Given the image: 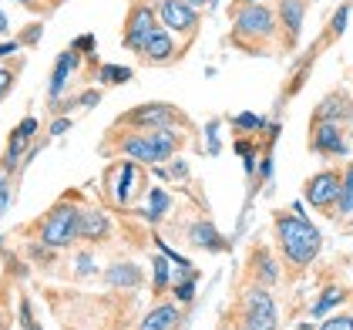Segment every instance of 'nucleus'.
I'll return each mask as SVG.
<instances>
[{
  "instance_id": "obj_45",
  "label": "nucleus",
  "mask_w": 353,
  "mask_h": 330,
  "mask_svg": "<svg viewBox=\"0 0 353 330\" xmlns=\"http://www.w3.org/2000/svg\"><path fill=\"white\" fill-rule=\"evenodd\" d=\"M245 3H259V0H236V7H245Z\"/></svg>"
},
{
  "instance_id": "obj_30",
  "label": "nucleus",
  "mask_w": 353,
  "mask_h": 330,
  "mask_svg": "<svg viewBox=\"0 0 353 330\" xmlns=\"http://www.w3.org/2000/svg\"><path fill=\"white\" fill-rule=\"evenodd\" d=\"M14 81H17V75H14V68H0V98L14 88Z\"/></svg>"
},
{
  "instance_id": "obj_28",
  "label": "nucleus",
  "mask_w": 353,
  "mask_h": 330,
  "mask_svg": "<svg viewBox=\"0 0 353 330\" xmlns=\"http://www.w3.org/2000/svg\"><path fill=\"white\" fill-rule=\"evenodd\" d=\"M320 330H353V313H336L320 324Z\"/></svg>"
},
{
  "instance_id": "obj_31",
  "label": "nucleus",
  "mask_w": 353,
  "mask_h": 330,
  "mask_svg": "<svg viewBox=\"0 0 353 330\" xmlns=\"http://www.w3.org/2000/svg\"><path fill=\"white\" fill-rule=\"evenodd\" d=\"M41 24H30L28 30H24V34H21V37H17V41H21V48H28V44H37V41H41Z\"/></svg>"
},
{
  "instance_id": "obj_33",
  "label": "nucleus",
  "mask_w": 353,
  "mask_h": 330,
  "mask_svg": "<svg viewBox=\"0 0 353 330\" xmlns=\"http://www.w3.org/2000/svg\"><path fill=\"white\" fill-rule=\"evenodd\" d=\"M17 132H21L24 138H34V135H37V118H30V115H28V118L17 125Z\"/></svg>"
},
{
  "instance_id": "obj_38",
  "label": "nucleus",
  "mask_w": 353,
  "mask_h": 330,
  "mask_svg": "<svg viewBox=\"0 0 353 330\" xmlns=\"http://www.w3.org/2000/svg\"><path fill=\"white\" fill-rule=\"evenodd\" d=\"M7 189H10V186H7V172H3V175H0V216H3V209H7Z\"/></svg>"
},
{
  "instance_id": "obj_7",
  "label": "nucleus",
  "mask_w": 353,
  "mask_h": 330,
  "mask_svg": "<svg viewBox=\"0 0 353 330\" xmlns=\"http://www.w3.org/2000/svg\"><path fill=\"white\" fill-rule=\"evenodd\" d=\"M159 28H162L159 10L138 0L135 7L128 10V21H125V37H121L125 51H135V55H141V48L148 44V37H152Z\"/></svg>"
},
{
  "instance_id": "obj_43",
  "label": "nucleus",
  "mask_w": 353,
  "mask_h": 330,
  "mask_svg": "<svg viewBox=\"0 0 353 330\" xmlns=\"http://www.w3.org/2000/svg\"><path fill=\"white\" fill-rule=\"evenodd\" d=\"M0 34H7V17H3V10H0Z\"/></svg>"
},
{
  "instance_id": "obj_16",
  "label": "nucleus",
  "mask_w": 353,
  "mask_h": 330,
  "mask_svg": "<svg viewBox=\"0 0 353 330\" xmlns=\"http://www.w3.org/2000/svg\"><path fill=\"white\" fill-rule=\"evenodd\" d=\"M179 320H182V310H179L175 303H159V307H152V310L141 317L138 330H175Z\"/></svg>"
},
{
  "instance_id": "obj_2",
  "label": "nucleus",
  "mask_w": 353,
  "mask_h": 330,
  "mask_svg": "<svg viewBox=\"0 0 353 330\" xmlns=\"http://www.w3.org/2000/svg\"><path fill=\"white\" fill-rule=\"evenodd\" d=\"M118 148L125 159L141 165H159L172 159L182 148V135L175 128H155V132H128L118 138Z\"/></svg>"
},
{
  "instance_id": "obj_18",
  "label": "nucleus",
  "mask_w": 353,
  "mask_h": 330,
  "mask_svg": "<svg viewBox=\"0 0 353 330\" xmlns=\"http://www.w3.org/2000/svg\"><path fill=\"white\" fill-rule=\"evenodd\" d=\"M105 283L118 287V290H135L138 283H141V270H138L135 263H114V266L105 270Z\"/></svg>"
},
{
  "instance_id": "obj_27",
  "label": "nucleus",
  "mask_w": 353,
  "mask_h": 330,
  "mask_svg": "<svg viewBox=\"0 0 353 330\" xmlns=\"http://www.w3.org/2000/svg\"><path fill=\"white\" fill-rule=\"evenodd\" d=\"M195 290H199L195 276H189L185 283H175V287H172V293H175V300H179V303H189L192 297H195Z\"/></svg>"
},
{
  "instance_id": "obj_24",
  "label": "nucleus",
  "mask_w": 353,
  "mask_h": 330,
  "mask_svg": "<svg viewBox=\"0 0 353 330\" xmlns=\"http://www.w3.org/2000/svg\"><path fill=\"white\" fill-rule=\"evenodd\" d=\"M148 202H152V206L145 209V213H148V222H159L162 220V213L172 206V199H168L162 189H152V193H148Z\"/></svg>"
},
{
  "instance_id": "obj_9",
  "label": "nucleus",
  "mask_w": 353,
  "mask_h": 330,
  "mask_svg": "<svg viewBox=\"0 0 353 330\" xmlns=\"http://www.w3.org/2000/svg\"><path fill=\"white\" fill-rule=\"evenodd\" d=\"M243 330H276V303L263 287H249L243 297Z\"/></svg>"
},
{
  "instance_id": "obj_17",
  "label": "nucleus",
  "mask_w": 353,
  "mask_h": 330,
  "mask_svg": "<svg viewBox=\"0 0 353 330\" xmlns=\"http://www.w3.org/2000/svg\"><path fill=\"white\" fill-rule=\"evenodd\" d=\"M189 243L199 249H209V253H222V249L229 246V243L219 236V229L212 222H195L189 229Z\"/></svg>"
},
{
  "instance_id": "obj_32",
  "label": "nucleus",
  "mask_w": 353,
  "mask_h": 330,
  "mask_svg": "<svg viewBox=\"0 0 353 330\" xmlns=\"http://www.w3.org/2000/svg\"><path fill=\"white\" fill-rule=\"evenodd\" d=\"M71 48H74L78 55H94V37H91V34H84V37H78Z\"/></svg>"
},
{
  "instance_id": "obj_25",
  "label": "nucleus",
  "mask_w": 353,
  "mask_h": 330,
  "mask_svg": "<svg viewBox=\"0 0 353 330\" xmlns=\"http://www.w3.org/2000/svg\"><path fill=\"white\" fill-rule=\"evenodd\" d=\"M168 263H172V260H168L165 253L152 260V266H155V287H152V290H155V297H162L165 290H168Z\"/></svg>"
},
{
  "instance_id": "obj_34",
  "label": "nucleus",
  "mask_w": 353,
  "mask_h": 330,
  "mask_svg": "<svg viewBox=\"0 0 353 330\" xmlns=\"http://www.w3.org/2000/svg\"><path fill=\"white\" fill-rule=\"evenodd\" d=\"M21 324H24V330H41L37 324H34V317H30V303L21 300Z\"/></svg>"
},
{
  "instance_id": "obj_41",
  "label": "nucleus",
  "mask_w": 353,
  "mask_h": 330,
  "mask_svg": "<svg viewBox=\"0 0 353 330\" xmlns=\"http://www.w3.org/2000/svg\"><path fill=\"white\" fill-rule=\"evenodd\" d=\"M259 175H263V179H270V175H272V155H266V159H263V165H259Z\"/></svg>"
},
{
  "instance_id": "obj_26",
  "label": "nucleus",
  "mask_w": 353,
  "mask_h": 330,
  "mask_svg": "<svg viewBox=\"0 0 353 330\" xmlns=\"http://www.w3.org/2000/svg\"><path fill=\"white\" fill-rule=\"evenodd\" d=\"M232 125H236V128H245V132H263V128H266V118H259V115H252V111H243V115L232 118Z\"/></svg>"
},
{
  "instance_id": "obj_40",
  "label": "nucleus",
  "mask_w": 353,
  "mask_h": 330,
  "mask_svg": "<svg viewBox=\"0 0 353 330\" xmlns=\"http://www.w3.org/2000/svg\"><path fill=\"white\" fill-rule=\"evenodd\" d=\"M168 175H175V179H185V175H189V165H185V162H175L172 168H168Z\"/></svg>"
},
{
  "instance_id": "obj_4",
  "label": "nucleus",
  "mask_w": 353,
  "mask_h": 330,
  "mask_svg": "<svg viewBox=\"0 0 353 330\" xmlns=\"http://www.w3.org/2000/svg\"><path fill=\"white\" fill-rule=\"evenodd\" d=\"M78 222H81V209L71 199H61L51 206V213L41 220V243L51 249H64L78 240Z\"/></svg>"
},
{
  "instance_id": "obj_10",
  "label": "nucleus",
  "mask_w": 353,
  "mask_h": 330,
  "mask_svg": "<svg viewBox=\"0 0 353 330\" xmlns=\"http://www.w3.org/2000/svg\"><path fill=\"white\" fill-rule=\"evenodd\" d=\"M155 10H159L162 28H168L172 34H185V37L199 34V10L185 0H159Z\"/></svg>"
},
{
  "instance_id": "obj_39",
  "label": "nucleus",
  "mask_w": 353,
  "mask_h": 330,
  "mask_svg": "<svg viewBox=\"0 0 353 330\" xmlns=\"http://www.w3.org/2000/svg\"><path fill=\"white\" fill-rule=\"evenodd\" d=\"M71 128V118H57L54 125H51V135H64Z\"/></svg>"
},
{
  "instance_id": "obj_37",
  "label": "nucleus",
  "mask_w": 353,
  "mask_h": 330,
  "mask_svg": "<svg viewBox=\"0 0 353 330\" xmlns=\"http://www.w3.org/2000/svg\"><path fill=\"white\" fill-rule=\"evenodd\" d=\"M78 273H81V276L94 273V263H91V256H88V253H81V256H78Z\"/></svg>"
},
{
  "instance_id": "obj_5",
  "label": "nucleus",
  "mask_w": 353,
  "mask_h": 330,
  "mask_svg": "<svg viewBox=\"0 0 353 330\" xmlns=\"http://www.w3.org/2000/svg\"><path fill=\"white\" fill-rule=\"evenodd\" d=\"M182 122H185V118L179 115V108H172V105H165V101L138 105V108H132L128 115H121V118H118V125H128V128H135V132L175 128V125H182Z\"/></svg>"
},
{
  "instance_id": "obj_14",
  "label": "nucleus",
  "mask_w": 353,
  "mask_h": 330,
  "mask_svg": "<svg viewBox=\"0 0 353 330\" xmlns=\"http://www.w3.org/2000/svg\"><path fill=\"white\" fill-rule=\"evenodd\" d=\"M316 118L320 122H340V125H347L353 118V101L347 91H333V95H326L323 101H320V108H316Z\"/></svg>"
},
{
  "instance_id": "obj_47",
  "label": "nucleus",
  "mask_w": 353,
  "mask_h": 330,
  "mask_svg": "<svg viewBox=\"0 0 353 330\" xmlns=\"http://www.w3.org/2000/svg\"><path fill=\"white\" fill-rule=\"evenodd\" d=\"M21 3H30V0H21Z\"/></svg>"
},
{
  "instance_id": "obj_8",
  "label": "nucleus",
  "mask_w": 353,
  "mask_h": 330,
  "mask_svg": "<svg viewBox=\"0 0 353 330\" xmlns=\"http://www.w3.org/2000/svg\"><path fill=\"white\" fill-rule=\"evenodd\" d=\"M310 148L323 159H343L350 152V142H347V128L340 122H320L313 118V132H310Z\"/></svg>"
},
{
  "instance_id": "obj_13",
  "label": "nucleus",
  "mask_w": 353,
  "mask_h": 330,
  "mask_svg": "<svg viewBox=\"0 0 353 330\" xmlns=\"http://www.w3.org/2000/svg\"><path fill=\"white\" fill-rule=\"evenodd\" d=\"M74 68H78V51L74 48H68L64 55H57L54 71H51V84H48V98L51 101H61V95H64V88L71 81V71Z\"/></svg>"
},
{
  "instance_id": "obj_12",
  "label": "nucleus",
  "mask_w": 353,
  "mask_h": 330,
  "mask_svg": "<svg viewBox=\"0 0 353 330\" xmlns=\"http://www.w3.org/2000/svg\"><path fill=\"white\" fill-rule=\"evenodd\" d=\"M306 21V0H279V28L286 34V44L293 48Z\"/></svg>"
},
{
  "instance_id": "obj_42",
  "label": "nucleus",
  "mask_w": 353,
  "mask_h": 330,
  "mask_svg": "<svg viewBox=\"0 0 353 330\" xmlns=\"http://www.w3.org/2000/svg\"><path fill=\"white\" fill-rule=\"evenodd\" d=\"M185 3H192L195 10H202V7H212V0H185Z\"/></svg>"
},
{
  "instance_id": "obj_3",
  "label": "nucleus",
  "mask_w": 353,
  "mask_h": 330,
  "mask_svg": "<svg viewBox=\"0 0 353 330\" xmlns=\"http://www.w3.org/2000/svg\"><path fill=\"white\" fill-rule=\"evenodd\" d=\"M232 44H245L249 51L263 41L276 37V14H272L266 3H245V7H232Z\"/></svg>"
},
{
  "instance_id": "obj_35",
  "label": "nucleus",
  "mask_w": 353,
  "mask_h": 330,
  "mask_svg": "<svg viewBox=\"0 0 353 330\" xmlns=\"http://www.w3.org/2000/svg\"><path fill=\"white\" fill-rule=\"evenodd\" d=\"M98 101H101V91H84L81 98H78V105H81V108H94Z\"/></svg>"
},
{
  "instance_id": "obj_1",
  "label": "nucleus",
  "mask_w": 353,
  "mask_h": 330,
  "mask_svg": "<svg viewBox=\"0 0 353 330\" xmlns=\"http://www.w3.org/2000/svg\"><path fill=\"white\" fill-rule=\"evenodd\" d=\"M276 243L290 266H310L323 246V236L310 220L283 213V216H276Z\"/></svg>"
},
{
  "instance_id": "obj_15",
  "label": "nucleus",
  "mask_w": 353,
  "mask_h": 330,
  "mask_svg": "<svg viewBox=\"0 0 353 330\" xmlns=\"http://www.w3.org/2000/svg\"><path fill=\"white\" fill-rule=\"evenodd\" d=\"M111 233V222L101 209H81V222H78V240L88 243H105Z\"/></svg>"
},
{
  "instance_id": "obj_20",
  "label": "nucleus",
  "mask_w": 353,
  "mask_h": 330,
  "mask_svg": "<svg viewBox=\"0 0 353 330\" xmlns=\"http://www.w3.org/2000/svg\"><path fill=\"white\" fill-rule=\"evenodd\" d=\"M28 142H30V138H24L21 132H17V128L10 132V142H7V152H3V159H0V168H3V172H14V168L21 165V155L28 152Z\"/></svg>"
},
{
  "instance_id": "obj_6",
  "label": "nucleus",
  "mask_w": 353,
  "mask_h": 330,
  "mask_svg": "<svg viewBox=\"0 0 353 330\" xmlns=\"http://www.w3.org/2000/svg\"><path fill=\"white\" fill-rule=\"evenodd\" d=\"M340 189H343V172L323 168V172H316V175L306 179L303 195H306V202H310L313 209L333 216V209H336V202H340Z\"/></svg>"
},
{
  "instance_id": "obj_23",
  "label": "nucleus",
  "mask_w": 353,
  "mask_h": 330,
  "mask_svg": "<svg viewBox=\"0 0 353 330\" xmlns=\"http://www.w3.org/2000/svg\"><path fill=\"white\" fill-rule=\"evenodd\" d=\"M98 78L105 84H125L132 81V68H118V64H101L98 68Z\"/></svg>"
},
{
  "instance_id": "obj_21",
  "label": "nucleus",
  "mask_w": 353,
  "mask_h": 330,
  "mask_svg": "<svg viewBox=\"0 0 353 330\" xmlns=\"http://www.w3.org/2000/svg\"><path fill=\"white\" fill-rule=\"evenodd\" d=\"M333 216H340V220L353 216V165H347V172H343V189H340V202H336Z\"/></svg>"
},
{
  "instance_id": "obj_22",
  "label": "nucleus",
  "mask_w": 353,
  "mask_h": 330,
  "mask_svg": "<svg viewBox=\"0 0 353 330\" xmlns=\"http://www.w3.org/2000/svg\"><path fill=\"white\" fill-rule=\"evenodd\" d=\"M343 300H347V293H343L340 287H330V290H326L323 297H320V300L313 303V313H316V317H323V313H330V310H333L336 303H343Z\"/></svg>"
},
{
  "instance_id": "obj_36",
  "label": "nucleus",
  "mask_w": 353,
  "mask_h": 330,
  "mask_svg": "<svg viewBox=\"0 0 353 330\" xmlns=\"http://www.w3.org/2000/svg\"><path fill=\"white\" fill-rule=\"evenodd\" d=\"M216 128H219V122H209V128H205V135H209V152H212V155L219 152V135H216Z\"/></svg>"
},
{
  "instance_id": "obj_19",
  "label": "nucleus",
  "mask_w": 353,
  "mask_h": 330,
  "mask_svg": "<svg viewBox=\"0 0 353 330\" xmlns=\"http://www.w3.org/2000/svg\"><path fill=\"white\" fill-rule=\"evenodd\" d=\"M249 266H256V276H259L263 287H272V283L279 280V270H276V260H272L270 249H256V253L249 256Z\"/></svg>"
},
{
  "instance_id": "obj_11",
  "label": "nucleus",
  "mask_w": 353,
  "mask_h": 330,
  "mask_svg": "<svg viewBox=\"0 0 353 330\" xmlns=\"http://www.w3.org/2000/svg\"><path fill=\"white\" fill-rule=\"evenodd\" d=\"M175 37H172V30L168 28H159L152 37H148V44L141 48V61L145 64H155V68H162V64H172L175 61Z\"/></svg>"
},
{
  "instance_id": "obj_29",
  "label": "nucleus",
  "mask_w": 353,
  "mask_h": 330,
  "mask_svg": "<svg viewBox=\"0 0 353 330\" xmlns=\"http://www.w3.org/2000/svg\"><path fill=\"white\" fill-rule=\"evenodd\" d=\"M347 21H350V7L343 3V7L333 14V34H343V30H347Z\"/></svg>"
},
{
  "instance_id": "obj_44",
  "label": "nucleus",
  "mask_w": 353,
  "mask_h": 330,
  "mask_svg": "<svg viewBox=\"0 0 353 330\" xmlns=\"http://www.w3.org/2000/svg\"><path fill=\"white\" fill-rule=\"evenodd\" d=\"M7 327H10V324H7V313L0 310V330H7Z\"/></svg>"
},
{
  "instance_id": "obj_46",
  "label": "nucleus",
  "mask_w": 353,
  "mask_h": 330,
  "mask_svg": "<svg viewBox=\"0 0 353 330\" xmlns=\"http://www.w3.org/2000/svg\"><path fill=\"white\" fill-rule=\"evenodd\" d=\"M216 3H219V0H212V7H216Z\"/></svg>"
}]
</instances>
